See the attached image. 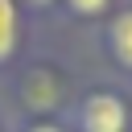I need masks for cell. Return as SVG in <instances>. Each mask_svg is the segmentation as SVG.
Here are the masks:
<instances>
[{"mask_svg": "<svg viewBox=\"0 0 132 132\" xmlns=\"http://www.w3.org/2000/svg\"><path fill=\"white\" fill-rule=\"evenodd\" d=\"M74 132H128V103L116 91H91L70 107Z\"/></svg>", "mask_w": 132, "mask_h": 132, "instance_id": "6da1fadb", "label": "cell"}, {"mask_svg": "<svg viewBox=\"0 0 132 132\" xmlns=\"http://www.w3.org/2000/svg\"><path fill=\"white\" fill-rule=\"evenodd\" d=\"M25 45V12L16 0H0V70L16 62Z\"/></svg>", "mask_w": 132, "mask_h": 132, "instance_id": "7a4b0ae2", "label": "cell"}, {"mask_svg": "<svg viewBox=\"0 0 132 132\" xmlns=\"http://www.w3.org/2000/svg\"><path fill=\"white\" fill-rule=\"evenodd\" d=\"M107 50H111V58L124 70H132V8H124L120 16H111V25H107Z\"/></svg>", "mask_w": 132, "mask_h": 132, "instance_id": "3957f363", "label": "cell"}, {"mask_svg": "<svg viewBox=\"0 0 132 132\" xmlns=\"http://www.w3.org/2000/svg\"><path fill=\"white\" fill-rule=\"evenodd\" d=\"M62 4H66L74 16H103L111 0H62Z\"/></svg>", "mask_w": 132, "mask_h": 132, "instance_id": "277c9868", "label": "cell"}, {"mask_svg": "<svg viewBox=\"0 0 132 132\" xmlns=\"http://www.w3.org/2000/svg\"><path fill=\"white\" fill-rule=\"evenodd\" d=\"M21 4V12H33V16H45L50 8H58L62 0H16Z\"/></svg>", "mask_w": 132, "mask_h": 132, "instance_id": "5b68a950", "label": "cell"}, {"mask_svg": "<svg viewBox=\"0 0 132 132\" xmlns=\"http://www.w3.org/2000/svg\"><path fill=\"white\" fill-rule=\"evenodd\" d=\"M21 132H70V128L58 120H29V124H21Z\"/></svg>", "mask_w": 132, "mask_h": 132, "instance_id": "8992f818", "label": "cell"}]
</instances>
